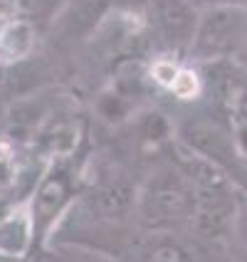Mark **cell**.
<instances>
[{"label":"cell","mask_w":247,"mask_h":262,"mask_svg":"<svg viewBox=\"0 0 247 262\" xmlns=\"http://www.w3.org/2000/svg\"><path fill=\"white\" fill-rule=\"evenodd\" d=\"M74 183L72 173L67 168V163H57L52 166L47 173L40 178L37 188L32 193L30 201V228H32V237L35 240H44L50 230L59 223V218L64 215L67 205L72 201Z\"/></svg>","instance_id":"1"},{"label":"cell","mask_w":247,"mask_h":262,"mask_svg":"<svg viewBox=\"0 0 247 262\" xmlns=\"http://www.w3.org/2000/svg\"><path fill=\"white\" fill-rule=\"evenodd\" d=\"M144 210L148 218L161 223L183 220L195 210V195L183 181H161L146 193Z\"/></svg>","instance_id":"2"},{"label":"cell","mask_w":247,"mask_h":262,"mask_svg":"<svg viewBox=\"0 0 247 262\" xmlns=\"http://www.w3.org/2000/svg\"><path fill=\"white\" fill-rule=\"evenodd\" d=\"M240 25V13H235L230 8H220L205 17L203 28L198 32V50L203 47V52H220L233 42L235 30Z\"/></svg>","instance_id":"3"},{"label":"cell","mask_w":247,"mask_h":262,"mask_svg":"<svg viewBox=\"0 0 247 262\" xmlns=\"http://www.w3.org/2000/svg\"><path fill=\"white\" fill-rule=\"evenodd\" d=\"M190 144L195 146V151L198 154H203L205 159L210 161H222V163H228V161H233V146L230 141L218 134L215 129H208V126H195V129L188 134Z\"/></svg>","instance_id":"4"},{"label":"cell","mask_w":247,"mask_h":262,"mask_svg":"<svg viewBox=\"0 0 247 262\" xmlns=\"http://www.w3.org/2000/svg\"><path fill=\"white\" fill-rule=\"evenodd\" d=\"M131 203H133V193H131L129 186H121V183H109L92 195L94 210L99 215H109V218L124 215Z\"/></svg>","instance_id":"5"},{"label":"cell","mask_w":247,"mask_h":262,"mask_svg":"<svg viewBox=\"0 0 247 262\" xmlns=\"http://www.w3.org/2000/svg\"><path fill=\"white\" fill-rule=\"evenodd\" d=\"M159 17L163 30L173 37V42L186 40L193 30V17L181 0H159Z\"/></svg>","instance_id":"6"},{"label":"cell","mask_w":247,"mask_h":262,"mask_svg":"<svg viewBox=\"0 0 247 262\" xmlns=\"http://www.w3.org/2000/svg\"><path fill=\"white\" fill-rule=\"evenodd\" d=\"M188 260V252L183 248H178L173 243H161L156 248H151L146 252L144 262H186Z\"/></svg>","instance_id":"7"},{"label":"cell","mask_w":247,"mask_h":262,"mask_svg":"<svg viewBox=\"0 0 247 262\" xmlns=\"http://www.w3.org/2000/svg\"><path fill=\"white\" fill-rule=\"evenodd\" d=\"M235 144H237V154L247 156V124H242L237 129V136H235Z\"/></svg>","instance_id":"8"},{"label":"cell","mask_w":247,"mask_h":262,"mask_svg":"<svg viewBox=\"0 0 247 262\" xmlns=\"http://www.w3.org/2000/svg\"><path fill=\"white\" fill-rule=\"evenodd\" d=\"M240 230H242V237L247 240V213H242V218H240Z\"/></svg>","instance_id":"9"},{"label":"cell","mask_w":247,"mask_h":262,"mask_svg":"<svg viewBox=\"0 0 247 262\" xmlns=\"http://www.w3.org/2000/svg\"><path fill=\"white\" fill-rule=\"evenodd\" d=\"M186 262H193V260H190V257H188V260H186Z\"/></svg>","instance_id":"10"}]
</instances>
